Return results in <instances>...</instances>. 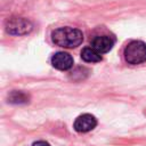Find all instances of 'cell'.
Returning a JSON list of instances; mask_svg holds the SVG:
<instances>
[{
  "mask_svg": "<svg viewBox=\"0 0 146 146\" xmlns=\"http://www.w3.org/2000/svg\"><path fill=\"white\" fill-rule=\"evenodd\" d=\"M5 26H6V31L13 35H24L30 33L33 29L32 23L27 18L18 17V16L9 17L6 21Z\"/></svg>",
  "mask_w": 146,
  "mask_h": 146,
  "instance_id": "obj_3",
  "label": "cell"
},
{
  "mask_svg": "<svg viewBox=\"0 0 146 146\" xmlns=\"http://www.w3.org/2000/svg\"><path fill=\"white\" fill-rule=\"evenodd\" d=\"M8 102L11 104H26L29 102V96L23 91H11L8 95Z\"/></svg>",
  "mask_w": 146,
  "mask_h": 146,
  "instance_id": "obj_8",
  "label": "cell"
},
{
  "mask_svg": "<svg viewBox=\"0 0 146 146\" xmlns=\"http://www.w3.org/2000/svg\"><path fill=\"white\" fill-rule=\"evenodd\" d=\"M32 146H50L49 145V143H47V141H43V140H39V141H35V143H33V145Z\"/></svg>",
  "mask_w": 146,
  "mask_h": 146,
  "instance_id": "obj_9",
  "label": "cell"
},
{
  "mask_svg": "<svg viewBox=\"0 0 146 146\" xmlns=\"http://www.w3.org/2000/svg\"><path fill=\"white\" fill-rule=\"evenodd\" d=\"M51 64L59 71H67L73 66V58L68 52L59 51L51 57Z\"/></svg>",
  "mask_w": 146,
  "mask_h": 146,
  "instance_id": "obj_5",
  "label": "cell"
},
{
  "mask_svg": "<svg viewBox=\"0 0 146 146\" xmlns=\"http://www.w3.org/2000/svg\"><path fill=\"white\" fill-rule=\"evenodd\" d=\"M52 42L63 48H75L83 41V34L80 30L70 26L56 29L51 34Z\"/></svg>",
  "mask_w": 146,
  "mask_h": 146,
  "instance_id": "obj_1",
  "label": "cell"
},
{
  "mask_svg": "<svg viewBox=\"0 0 146 146\" xmlns=\"http://www.w3.org/2000/svg\"><path fill=\"white\" fill-rule=\"evenodd\" d=\"M81 58L87 63H96V62L102 60L100 54L92 47H86L81 51Z\"/></svg>",
  "mask_w": 146,
  "mask_h": 146,
  "instance_id": "obj_7",
  "label": "cell"
},
{
  "mask_svg": "<svg viewBox=\"0 0 146 146\" xmlns=\"http://www.w3.org/2000/svg\"><path fill=\"white\" fill-rule=\"evenodd\" d=\"M124 59L127 63L137 65L146 60V43L139 40L131 41L124 48Z\"/></svg>",
  "mask_w": 146,
  "mask_h": 146,
  "instance_id": "obj_2",
  "label": "cell"
},
{
  "mask_svg": "<svg viewBox=\"0 0 146 146\" xmlns=\"http://www.w3.org/2000/svg\"><path fill=\"white\" fill-rule=\"evenodd\" d=\"M97 125V120L91 114H82L74 121L73 128L78 132H88Z\"/></svg>",
  "mask_w": 146,
  "mask_h": 146,
  "instance_id": "obj_4",
  "label": "cell"
},
{
  "mask_svg": "<svg viewBox=\"0 0 146 146\" xmlns=\"http://www.w3.org/2000/svg\"><path fill=\"white\" fill-rule=\"evenodd\" d=\"M113 44H114V41L108 35H98V36H95L91 41V47L96 49L99 54L110 51L113 48Z\"/></svg>",
  "mask_w": 146,
  "mask_h": 146,
  "instance_id": "obj_6",
  "label": "cell"
}]
</instances>
